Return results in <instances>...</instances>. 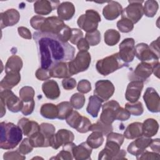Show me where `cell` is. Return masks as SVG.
Wrapping results in <instances>:
<instances>
[{"mask_svg":"<svg viewBox=\"0 0 160 160\" xmlns=\"http://www.w3.org/2000/svg\"><path fill=\"white\" fill-rule=\"evenodd\" d=\"M41 64V68L49 69L61 62L71 61L75 54V48L69 42H65L56 34L36 31L33 34Z\"/></svg>","mask_w":160,"mask_h":160,"instance_id":"cell-1","label":"cell"},{"mask_svg":"<svg viewBox=\"0 0 160 160\" xmlns=\"http://www.w3.org/2000/svg\"><path fill=\"white\" fill-rule=\"evenodd\" d=\"M0 148L2 149L15 148L22 139V132L21 128L12 122H1Z\"/></svg>","mask_w":160,"mask_h":160,"instance_id":"cell-2","label":"cell"},{"mask_svg":"<svg viewBox=\"0 0 160 160\" xmlns=\"http://www.w3.org/2000/svg\"><path fill=\"white\" fill-rule=\"evenodd\" d=\"M128 66V64L120 58L118 52L98 60L96 64L97 71L102 76H108L119 69Z\"/></svg>","mask_w":160,"mask_h":160,"instance_id":"cell-3","label":"cell"},{"mask_svg":"<svg viewBox=\"0 0 160 160\" xmlns=\"http://www.w3.org/2000/svg\"><path fill=\"white\" fill-rule=\"evenodd\" d=\"M91 56L88 51H79L76 57L68 62V69L71 76L86 71L91 64Z\"/></svg>","mask_w":160,"mask_h":160,"instance_id":"cell-4","label":"cell"},{"mask_svg":"<svg viewBox=\"0 0 160 160\" xmlns=\"http://www.w3.org/2000/svg\"><path fill=\"white\" fill-rule=\"evenodd\" d=\"M121 145L115 141L106 140L105 147L99 153L98 159L117 160L126 159V152L124 149H121Z\"/></svg>","mask_w":160,"mask_h":160,"instance_id":"cell-5","label":"cell"},{"mask_svg":"<svg viewBox=\"0 0 160 160\" xmlns=\"http://www.w3.org/2000/svg\"><path fill=\"white\" fill-rule=\"evenodd\" d=\"M101 20V16L98 12L93 9H88L85 14L79 17L77 24L81 29L86 32H89L97 30Z\"/></svg>","mask_w":160,"mask_h":160,"instance_id":"cell-6","label":"cell"},{"mask_svg":"<svg viewBox=\"0 0 160 160\" xmlns=\"http://www.w3.org/2000/svg\"><path fill=\"white\" fill-rule=\"evenodd\" d=\"M67 25L62 20L57 16H50L45 18L39 31L42 32L51 33L59 37Z\"/></svg>","mask_w":160,"mask_h":160,"instance_id":"cell-7","label":"cell"},{"mask_svg":"<svg viewBox=\"0 0 160 160\" xmlns=\"http://www.w3.org/2000/svg\"><path fill=\"white\" fill-rule=\"evenodd\" d=\"M129 5L122 9L121 18H126L130 20L134 24L137 23L142 17L143 1H129Z\"/></svg>","mask_w":160,"mask_h":160,"instance_id":"cell-8","label":"cell"},{"mask_svg":"<svg viewBox=\"0 0 160 160\" xmlns=\"http://www.w3.org/2000/svg\"><path fill=\"white\" fill-rule=\"evenodd\" d=\"M119 102L115 100H111L102 106V112L99 120L104 124H112L116 120L118 110L120 108Z\"/></svg>","mask_w":160,"mask_h":160,"instance_id":"cell-9","label":"cell"},{"mask_svg":"<svg viewBox=\"0 0 160 160\" xmlns=\"http://www.w3.org/2000/svg\"><path fill=\"white\" fill-rule=\"evenodd\" d=\"M135 56L141 62H148L153 66L158 64L159 59L150 49L149 45L146 43L141 42L135 46Z\"/></svg>","mask_w":160,"mask_h":160,"instance_id":"cell-10","label":"cell"},{"mask_svg":"<svg viewBox=\"0 0 160 160\" xmlns=\"http://www.w3.org/2000/svg\"><path fill=\"white\" fill-rule=\"evenodd\" d=\"M115 88L109 80H99L95 84L94 95L104 102L112 97Z\"/></svg>","mask_w":160,"mask_h":160,"instance_id":"cell-11","label":"cell"},{"mask_svg":"<svg viewBox=\"0 0 160 160\" xmlns=\"http://www.w3.org/2000/svg\"><path fill=\"white\" fill-rule=\"evenodd\" d=\"M0 99H2L9 111L18 112L21 111L22 102L11 89H1Z\"/></svg>","mask_w":160,"mask_h":160,"instance_id":"cell-12","label":"cell"},{"mask_svg":"<svg viewBox=\"0 0 160 160\" xmlns=\"http://www.w3.org/2000/svg\"><path fill=\"white\" fill-rule=\"evenodd\" d=\"M119 49L118 54L124 62L128 64L134 60L135 56V41L133 38H128L124 39L120 43Z\"/></svg>","mask_w":160,"mask_h":160,"instance_id":"cell-13","label":"cell"},{"mask_svg":"<svg viewBox=\"0 0 160 160\" xmlns=\"http://www.w3.org/2000/svg\"><path fill=\"white\" fill-rule=\"evenodd\" d=\"M143 99L149 111L153 113L160 111V98L154 88H147L143 95Z\"/></svg>","mask_w":160,"mask_h":160,"instance_id":"cell-14","label":"cell"},{"mask_svg":"<svg viewBox=\"0 0 160 160\" xmlns=\"http://www.w3.org/2000/svg\"><path fill=\"white\" fill-rule=\"evenodd\" d=\"M153 72V66L149 63L141 62L139 63L136 68L128 76L131 81H145Z\"/></svg>","mask_w":160,"mask_h":160,"instance_id":"cell-15","label":"cell"},{"mask_svg":"<svg viewBox=\"0 0 160 160\" xmlns=\"http://www.w3.org/2000/svg\"><path fill=\"white\" fill-rule=\"evenodd\" d=\"M74 139V135L73 132L68 129H61L54 134L51 146L54 149H58L61 146L68 143L73 142Z\"/></svg>","mask_w":160,"mask_h":160,"instance_id":"cell-16","label":"cell"},{"mask_svg":"<svg viewBox=\"0 0 160 160\" xmlns=\"http://www.w3.org/2000/svg\"><path fill=\"white\" fill-rule=\"evenodd\" d=\"M144 87V82L141 81H131L128 84L125 98L129 102L138 101L141 96Z\"/></svg>","mask_w":160,"mask_h":160,"instance_id":"cell-17","label":"cell"},{"mask_svg":"<svg viewBox=\"0 0 160 160\" xmlns=\"http://www.w3.org/2000/svg\"><path fill=\"white\" fill-rule=\"evenodd\" d=\"M151 141L152 139L151 138L141 136L137 138L136 140L129 144L127 148V151L129 154L136 156L142 153L149 147Z\"/></svg>","mask_w":160,"mask_h":160,"instance_id":"cell-18","label":"cell"},{"mask_svg":"<svg viewBox=\"0 0 160 160\" xmlns=\"http://www.w3.org/2000/svg\"><path fill=\"white\" fill-rule=\"evenodd\" d=\"M60 4L59 1H36L34 4V11L39 15H48L54 9L58 8Z\"/></svg>","mask_w":160,"mask_h":160,"instance_id":"cell-19","label":"cell"},{"mask_svg":"<svg viewBox=\"0 0 160 160\" xmlns=\"http://www.w3.org/2000/svg\"><path fill=\"white\" fill-rule=\"evenodd\" d=\"M1 29L8 26H12L17 24L20 19V14L15 9H8L0 14Z\"/></svg>","mask_w":160,"mask_h":160,"instance_id":"cell-20","label":"cell"},{"mask_svg":"<svg viewBox=\"0 0 160 160\" xmlns=\"http://www.w3.org/2000/svg\"><path fill=\"white\" fill-rule=\"evenodd\" d=\"M122 11V7L119 2L111 1L104 7L102 9V15L106 19L112 21L121 14Z\"/></svg>","mask_w":160,"mask_h":160,"instance_id":"cell-21","label":"cell"},{"mask_svg":"<svg viewBox=\"0 0 160 160\" xmlns=\"http://www.w3.org/2000/svg\"><path fill=\"white\" fill-rule=\"evenodd\" d=\"M42 91L45 96L51 100L58 98L61 94L58 82L52 79L46 80L42 83Z\"/></svg>","mask_w":160,"mask_h":160,"instance_id":"cell-22","label":"cell"},{"mask_svg":"<svg viewBox=\"0 0 160 160\" xmlns=\"http://www.w3.org/2000/svg\"><path fill=\"white\" fill-rule=\"evenodd\" d=\"M18 126L21 128L24 135L30 137L32 134L40 130V125L34 121L22 118L18 122Z\"/></svg>","mask_w":160,"mask_h":160,"instance_id":"cell-23","label":"cell"},{"mask_svg":"<svg viewBox=\"0 0 160 160\" xmlns=\"http://www.w3.org/2000/svg\"><path fill=\"white\" fill-rule=\"evenodd\" d=\"M57 13L58 17L63 21H69L73 17L75 13V7L71 2H62L57 8Z\"/></svg>","mask_w":160,"mask_h":160,"instance_id":"cell-24","label":"cell"},{"mask_svg":"<svg viewBox=\"0 0 160 160\" xmlns=\"http://www.w3.org/2000/svg\"><path fill=\"white\" fill-rule=\"evenodd\" d=\"M72 153L74 159L76 160H89L91 159L92 148L86 142H82L78 146L75 145Z\"/></svg>","mask_w":160,"mask_h":160,"instance_id":"cell-25","label":"cell"},{"mask_svg":"<svg viewBox=\"0 0 160 160\" xmlns=\"http://www.w3.org/2000/svg\"><path fill=\"white\" fill-rule=\"evenodd\" d=\"M21 81L20 72H8L0 82L1 89H11Z\"/></svg>","mask_w":160,"mask_h":160,"instance_id":"cell-26","label":"cell"},{"mask_svg":"<svg viewBox=\"0 0 160 160\" xmlns=\"http://www.w3.org/2000/svg\"><path fill=\"white\" fill-rule=\"evenodd\" d=\"M49 70L51 78L64 79L71 76L69 72L68 62H58Z\"/></svg>","mask_w":160,"mask_h":160,"instance_id":"cell-27","label":"cell"},{"mask_svg":"<svg viewBox=\"0 0 160 160\" xmlns=\"http://www.w3.org/2000/svg\"><path fill=\"white\" fill-rule=\"evenodd\" d=\"M123 136L128 139H133L142 136V123L134 122L129 124L125 129Z\"/></svg>","mask_w":160,"mask_h":160,"instance_id":"cell-28","label":"cell"},{"mask_svg":"<svg viewBox=\"0 0 160 160\" xmlns=\"http://www.w3.org/2000/svg\"><path fill=\"white\" fill-rule=\"evenodd\" d=\"M159 129L158 121L152 118H148L142 123V136L151 138L156 135Z\"/></svg>","mask_w":160,"mask_h":160,"instance_id":"cell-29","label":"cell"},{"mask_svg":"<svg viewBox=\"0 0 160 160\" xmlns=\"http://www.w3.org/2000/svg\"><path fill=\"white\" fill-rule=\"evenodd\" d=\"M23 62L22 59L17 55H12L10 56L6 64L5 72H19L22 68Z\"/></svg>","mask_w":160,"mask_h":160,"instance_id":"cell-30","label":"cell"},{"mask_svg":"<svg viewBox=\"0 0 160 160\" xmlns=\"http://www.w3.org/2000/svg\"><path fill=\"white\" fill-rule=\"evenodd\" d=\"M103 101L96 96H91L86 108V111L92 118H97Z\"/></svg>","mask_w":160,"mask_h":160,"instance_id":"cell-31","label":"cell"},{"mask_svg":"<svg viewBox=\"0 0 160 160\" xmlns=\"http://www.w3.org/2000/svg\"><path fill=\"white\" fill-rule=\"evenodd\" d=\"M41 115L46 119H54L58 118V111L57 105L52 103H46L41 106L40 109Z\"/></svg>","mask_w":160,"mask_h":160,"instance_id":"cell-32","label":"cell"},{"mask_svg":"<svg viewBox=\"0 0 160 160\" xmlns=\"http://www.w3.org/2000/svg\"><path fill=\"white\" fill-rule=\"evenodd\" d=\"M75 144L72 142H68L63 145L62 149L54 157H52L51 159H60V160H72L74 159L72 149L75 146Z\"/></svg>","mask_w":160,"mask_h":160,"instance_id":"cell-33","label":"cell"},{"mask_svg":"<svg viewBox=\"0 0 160 160\" xmlns=\"http://www.w3.org/2000/svg\"><path fill=\"white\" fill-rule=\"evenodd\" d=\"M56 128L50 123L42 122L40 124V131L44 136L46 141L47 147L51 146L52 138L55 134Z\"/></svg>","mask_w":160,"mask_h":160,"instance_id":"cell-34","label":"cell"},{"mask_svg":"<svg viewBox=\"0 0 160 160\" xmlns=\"http://www.w3.org/2000/svg\"><path fill=\"white\" fill-rule=\"evenodd\" d=\"M104 135L99 131H92L86 139L87 144L92 149L99 148L104 142Z\"/></svg>","mask_w":160,"mask_h":160,"instance_id":"cell-35","label":"cell"},{"mask_svg":"<svg viewBox=\"0 0 160 160\" xmlns=\"http://www.w3.org/2000/svg\"><path fill=\"white\" fill-rule=\"evenodd\" d=\"M121 38L120 33L113 29H109L106 31L104 34V42L109 46H112L118 44Z\"/></svg>","mask_w":160,"mask_h":160,"instance_id":"cell-36","label":"cell"},{"mask_svg":"<svg viewBox=\"0 0 160 160\" xmlns=\"http://www.w3.org/2000/svg\"><path fill=\"white\" fill-rule=\"evenodd\" d=\"M58 114V119L60 120L66 119V117L70 114V112L73 110V108L71 106L70 102L63 101L59 103L57 105Z\"/></svg>","mask_w":160,"mask_h":160,"instance_id":"cell-37","label":"cell"},{"mask_svg":"<svg viewBox=\"0 0 160 160\" xmlns=\"http://www.w3.org/2000/svg\"><path fill=\"white\" fill-rule=\"evenodd\" d=\"M159 8L158 3L154 0H148L144 2L143 6V13L146 16L152 18L156 14Z\"/></svg>","mask_w":160,"mask_h":160,"instance_id":"cell-38","label":"cell"},{"mask_svg":"<svg viewBox=\"0 0 160 160\" xmlns=\"http://www.w3.org/2000/svg\"><path fill=\"white\" fill-rule=\"evenodd\" d=\"M29 139L34 148H47L46 138L40 130L32 134Z\"/></svg>","mask_w":160,"mask_h":160,"instance_id":"cell-39","label":"cell"},{"mask_svg":"<svg viewBox=\"0 0 160 160\" xmlns=\"http://www.w3.org/2000/svg\"><path fill=\"white\" fill-rule=\"evenodd\" d=\"M113 128L112 124H106L98 120L96 123L91 124L89 127L90 131H99L102 133L103 135H107L110 132H112Z\"/></svg>","mask_w":160,"mask_h":160,"instance_id":"cell-40","label":"cell"},{"mask_svg":"<svg viewBox=\"0 0 160 160\" xmlns=\"http://www.w3.org/2000/svg\"><path fill=\"white\" fill-rule=\"evenodd\" d=\"M125 109L132 115L138 116L142 114L144 112L143 106L140 101L135 102H127L125 104Z\"/></svg>","mask_w":160,"mask_h":160,"instance_id":"cell-41","label":"cell"},{"mask_svg":"<svg viewBox=\"0 0 160 160\" xmlns=\"http://www.w3.org/2000/svg\"><path fill=\"white\" fill-rule=\"evenodd\" d=\"M19 95L22 102H28L34 100L35 91L32 87L26 86L19 90Z\"/></svg>","mask_w":160,"mask_h":160,"instance_id":"cell-42","label":"cell"},{"mask_svg":"<svg viewBox=\"0 0 160 160\" xmlns=\"http://www.w3.org/2000/svg\"><path fill=\"white\" fill-rule=\"evenodd\" d=\"M82 116H81L77 111L72 110L66 117L65 120L70 127L76 129L79 125L82 119Z\"/></svg>","mask_w":160,"mask_h":160,"instance_id":"cell-43","label":"cell"},{"mask_svg":"<svg viewBox=\"0 0 160 160\" xmlns=\"http://www.w3.org/2000/svg\"><path fill=\"white\" fill-rule=\"evenodd\" d=\"M86 99L82 93L77 92L72 95L70 98V103L73 108L76 109H81L85 104Z\"/></svg>","mask_w":160,"mask_h":160,"instance_id":"cell-44","label":"cell"},{"mask_svg":"<svg viewBox=\"0 0 160 160\" xmlns=\"http://www.w3.org/2000/svg\"><path fill=\"white\" fill-rule=\"evenodd\" d=\"M85 39L91 46L98 45L101 41V33L97 29L92 32H86L85 35Z\"/></svg>","mask_w":160,"mask_h":160,"instance_id":"cell-45","label":"cell"},{"mask_svg":"<svg viewBox=\"0 0 160 160\" xmlns=\"http://www.w3.org/2000/svg\"><path fill=\"white\" fill-rule=\"evenodd\" d=\"M117 28L122 32H129L134 28V24L126 18H121L117 22Z\"/></svg>","mask_w":160,"mask_h":160,"instance_id":"cell-46","label":"cell"},{"mask_svg":"<svg viewBox=\"0 0 160 160\" xmlns=\"http://www.w3.org/2000/svg\"><path fill=\"white\" fill-rule=\"evenodd\" d=\"M34 147L32 146L31 143L30 142L29 138H26L23 140L21 141L18 150L23 155H26L31 152Z\"/></svg>","mask_w":160,"mask_h":160,"instance_id":"cell-47","label":"cell"},{"mask_svg":"<svg viewBox=\"0 0 160 160\" xmlns=\"http://www.w3.org/2000/svg\"><path fill=\"white\" fill-rule=\"evenodd\" d=\"M3 159L4 160H24L26 159V156L17 149L16 151H10L4 153Z\"/></svg>","mask_w":160,"mask_h":160,"instance_id":"cell-48","label":"cell"},{"mask_svg":"<svg viewBox=\"0 0 160 160\" xmlns=\"http://www.w3.org/2000/svg\"><path fill=\"white\" fill-rule=\"evenodd\" d=\"M136 159L138 160H146V159H159L160 156L159 153L156 152H150L148 151H144L140 154L136 156Z\"/></svg>","mask_w":160,"mask_h":160,"instance_id":"cell-49","label":"cell"},{"mask_svg":"<svg viewBox=\"0 0 160 160\" xmlns=\"http://www.w3.org/2000/svg\"><path fill=\"white\" fill-rule=\"evenodd\" d=\"M91 125V122L90 120L87 117L82 116L79 125L76 129L80 133H86L89 131V127Z\"/></svg>","mask_w":160,"mask_h":160,"instance_id":"cell-50","label":"cell"},{"mask_svg":"<svg viewBox=\"0 0 160 160\" xmlns=\"http://www.w3.org/2000/svg\"><path fill=\"white\" fill-rule=\"evenodd\" d=\"M77 90L82 94L89 92L91 90V82L87 79H81L77 85Z\"/></svg>","mask_w":160,"mask_h":160,"instance_id":"cell-51","label":"cell"},{"mask_svg":"<svg viewBox=\"0 0 160 160\" xmlns=\"http://www.w3.org/2000/svg\"><path fill=\"white\" fill-rule=\"evenodd\" d=\"M82 38H83V32L81 29L78 28H71V35L69 41L72 44H76Z\"/></svg>","mask_w":160,"mask_h":160,"instance_id":"cell-52","label":"cell"},{"mask_svg":"<svg viewBox=\"0 0 160 160\" xmlns=\"http://www.w3.org/2000/svg\"><path fill=\"white\" fill-rule=\"evenodd\" d=\"M34 106L35 102L34 100L28 102H22V108L21 112L25 116L30 115L33 112Z\"/></svg>","mask_w":160,"mask_h":160,"instance_id":"cell-53","label":"cell"},{"mask_svg":"<svg viewBox=\"0 0 160 160\" xmlns=\"http://www.w3.org/2000/svg\"><path fill=\"white\" fill-rule=\"evenodd\" d=\"M35 75L36 78L40 81H46L51 78L50 76L49 70L43 69L42 68H39L36 70Z\"/></svg>","mask_w":160,"mask_h":160,"instance_id":"cell-54","label":"cell"},{"mask_svg":"<svg viewBox=\"0 0 160 160\" xmlns=\"http://www.w3.org/2000/svg\"><path fill=\"white\" fill-rule=\"evenodd\" d=\"M106 140H111L115 141L118 143H119L120 145L122 146L124 140V137L122 134L117 133V132H110L106 135Z\"/></svg>","mask_w":160,"mask_h":160,"instance_id":"cell-55","label":"cell"},{"mask_svg":"<svg viewBox=\"0 0 160 160\" xmlns=\"http://www.w3.org/2000/svg\"><path fill=\"white\" fill-rule=\"evenodd\" d=\"M44 19L45 18L41 16H34L31 18L30 20V24L32 28L39 31V28Z\"/></svg>","mask_w":160,"mask_h":160,"instance_id":"cell-56","label":"cell"},{"mask_svg":"<svg viewBox=\"0 0 160 160\" xmlns=\"http://www.w3.org/2000/svg\"><path fill=\"white\" fill-rule=\"evenodd\" d=\"M130 117H131V114L125 108L120 107L118 110L116 120H118L121 121H127L130 118Z\"/></svg>","mask_w":160,"mask_h":160,"instance_id":"cell-57","label":"cell"},{"mask_svg":"<svg viewBox=\"0 0 160 160\" xmlns=\"http://www.w3.org/2000/svg\"><path fill=\"white\" fill-rule=\"evenodd\" d=\"M76 81L72 78H67L62 81V86L66 90H72L76 86Z\"/></svg>","mask_w":160,"mask_h":160,"instance_id":"cell-58","label":"cell"},{"mask_svg":"<svg viewBox=\"0 0 160 160\" xmlns=\"http://www.w3.org/2000/svg\"><path fill=\"white\" fill-rule=\"evenodd\" d=\"M159 44V38H158V39L156 40L152 41L149 46L151 51L154 54V55L158 59H159V57H160Z\"/></svg>","mask_w":160,"mask_h":160,"instance_id":"cell-59","label":"cell"},{"mask_svg":"<svg viewBox=\"0 0 160 160\" xmlns=\"http://www.w3.org/2000/svg\"><path fill=\"white\" fill-rule=\"evenodd\" d=\"M18 31L21 37L26 39H31L32 38V34L29 29L26 27L20 26L18 28Z\"/></svg>","mask_w":160,"mask_h":160,"instance_id":"cell-60","label":"cell"},{"mask_svg":"<svg viewBox=\"0 0 160 160\" xmlns=\"http://www.w3.org/2000/svg\"><path fill=\"white\" fill-rule=\"evenodd\" d=\"M76 45H77L78 49L79 51H88V50H89V46H90L89 45L88 42H87V41L85 39V38L81 39L78 42Z\"/></svg>","mask_w":160,"mask_h":160,"instance_id":"cell-61","label":"cell"},{"mask_svg":"<svg viewBox=\"0 0 160 160\" xmlns=\"http://www.w3.org/2000/svg\"><path fill=\"white\" fill-rule=\"evenodd\" d=\"M149 147L151 149V150L154 152L159 153L160 148H159V139L156 138L154 139H152Z\"/></svg>","mask_w":160,"mask_h":160,"instance_id":"cell-62","label":"cell"},{"mask_svg":"<svg viewBox=\"0 0 160 160\" xmlns=\"http://www.w3.org/2000/svg\"><path fill=\"white\" fill-rule=\"evenodd\" d=\"M0 100H1V116H0V117L2 118L6 114V104L2 99H0Z\"/></svg>","mask_w":160,"mask_h":160,"instance_id":"cell-63","label":"cell"},{"mask_svg":"<svg viewBox=\"0 0 160 160\" xmlns=\"http://www.w3.org/2000/svg\"><path fill=\"white\" fill-rule=\"evenodd\" d=\"M159 65L160 64L159 62L158 64L153 66V72H152V73L158 78H159Z\"/></svg>","mask_w":160,"mask_h":160,"instance_id":"cell-64","label":"cell"}]
</instances>
